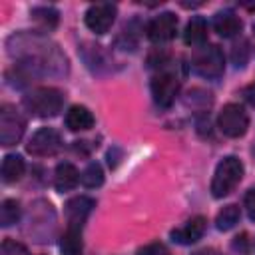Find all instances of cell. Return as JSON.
Returning a JSON list of instances; mask_svg holds the SVG:
<instances>
[{"instance_id": "obj_15", "label": "cell", "mask_w": 255, "mask_h": 255, "mask_svg": "<svg viewBox=\"0 0 255 255\" xmlns=\"http://www.w3.org/2000/svg\"><path fill=\"white\" fill-rule=\"evenodd\" d=\"M183 40L187 46H199L207 40V24L203 18L195 16L187 22L185 26V32H183Z\"/></svg>"}, {"instance_id": "obj_16", "label": "cell", "mask_w": 255, "mask_h": 255, "mask_svg": "<svg viewBox=\"0 0 255 255\" xmlns=\"http://www.w3.org/2000/svg\"><path fill=\"white\" fill-rule=\"evenodd\" d=\"M60 251L62 255H82V229L70 227L64 231L60 239Z\"/></svg>"}, {"instance_id": "obj_18", "label": "cell", "mask_w": 255, "mask_h": 255, "mask_svg": "<svg viewBox=\"0 0 255 255\" xmlns=\"http://www.w3.org/2000/svg\"><path fill=\"white\" fill-rule=\"evenodd\" d=\"M239 217H241V211H239V207L237 205H225L219 213H217V219H215V223H217V229L219 231H229L237 221H239Z\"/></svg>"}, {"instance_id": "obj_12", "label": "cell", "mask_w": 255, "mask_h": 255, "mask_svg": "<svg viewBox=\"0 0 255 255\" xmlns=\"http://www.w3.org/2000/svg\"><path fill=\"white\" fill-rule=\"evenodd\" d=\"M80 179H82V175L78 173L76 165H72L68 161L58 163L56 173H54V185H56L58 191H70V189H74Z\"/></svg>"}, {"instance_id": "obj_19", "label": "cell", "mask_w": 255, "mask_h": 255, "mask_svg": "<svg viewBox=\"0 0 255 255\" xmlns=\"http://www.w3.org/2000/svg\"><path fill=\"white\" fill-rule=\"evenodd\" d=\"M20 219V203L16 199H4L0 207V225L10 227Z\"/></svg>"}, {"instance_id": "obj_1", "label": "cell", "mask_w": 255, "mask_h": 255, "mask_svg": "<svg viewBox=\"0 0 255 255\" xmlns=\"http://www.w3.org/2000/svg\"><path fill=\"white\" fill-rule=\"evenodd\" d=\"M22 104L36 118H54L62 110L64 96L56 88H36L22 98Z\"/></svg>"}, {"instance_id": "obj_6", "label": "cell", "mask_w": 255, "mask_h": 255, "mask_svg": "<svg viewBox=\"0 0 255 255\" xmlns=\"http://www.w3.org/2000/svg\"><path fill=\"white\" fill-rule=\"evenodd\" d=\"M62 147V139L60 133L54 128H40L38 131L32 133V137L28 139V153L36 155V157H48L58 153Z\"/></svg>"}, {"instance_id": "obj_9", "label": "cell", "mask_w": 255, "mask_h": 255, "mask_svg": "<svg viewBox=\"0 0 255 255\" xmlns=\"http://www.w3.org/2000/svg\"><path fill=\"white\" fill-rule=\"evenodd\" d=\"M145 32L151 42H167L177 32V16L173 12H163L147 24Z\"/></svg>"}, {"instance_id": "obj_22", "label": "cell", "mask_w": 255, "mask_h": 255, "mask_svg": "<svg viewBox=\"0 0 255 255\" xmlns=\"http://www.w3.org/2000/svg\"><path fill=\"white\" fill-rule=\"evenodd\" d=\"M0 255H28V249L14 239H4L0 247Z\"/></svg>"}, {"instance_id": "obj_14", "label": "cell", "mask_w": 255, "mask_h": 255, "mask_svg": "<svg viewBox=\"0 0 255 255\" xmlns=\"http://www.w3.org/2000/svg\"><path fill=\"white\" fill-rule=\"evenodd\" d=\"M66 126L72 131H84L94 126V116L86 106H72L66 112Z\"/></svg>"}, {"instance_id": "obj_20", "label": "cell", "mask_w": 255, "mask_h": 255, "mask_svg": "<svg viewBox=\"0 0 255 255\" xmlns=\"http://www.w3.org/2000/svg\"><path fill=\"white\" fill-rule=\"evenodd\" d=\"M82 183L86 185V187H90V189H94V187H100L102 183H104V169H102V165L100 163H90L86 169H84V173H82Z\"/></svg>"}, {"instance_id": "obj_21", "label": "cell", "mask_w": 255, "mask_h": 255, "mask_svg": "<svg viewBox=\"0 0 255 255\" xmlns=\"http://www.w3.org/2000/svg\"><path fill=\"white\" fill-rule=\"evenodd\" d=\"M32 18L38 22V24H42L44 28H54L56 24H58V12L54 10V8H34L32 10Z\"/></svg>"}, {"instance_id": "obj_11", "label": "cell", "mask_w": 255, "mask_h": 255, "mask_svg": "<svg viewBox=\"0 0 255 255\" xmlns=\"http://www.w3.org/2000/svg\"><path fill=\"white\" fill-rule=\"evenodd\" d=\"M205 231V217L197 215L193 219H189L181 229H173L171 231V239L175 243H181V245H189V243H195Z\"/></svg>"}, {"instance_id": "obj_4", "label": "cell", "mask_w": 255, "mask_h": 255, "mask_svg": "<svg viewBox=\"0 0 255 255\" xmlns=\"http://www.w3.org/2000/svg\"><path fill=\"white\" fill-rule=\"evenodd\" d=\"M217 126H219V129L227 137H241L247 131V128H249V116L243 110V106H239V104H227L219 112Z\"/></svg>"}, {"instance_id": "obj_7", "label": "cell", "mask_w": 255, "mask_h": 255, "mask_svg": "<svg viewBox=\"0 0 255 255\" xmlns=\"http://www.w3.org/2000/svg\"><path fill=\"white\" fill-rule=\"evenodd\" d=\"M116 14H118V8L110 2H100V4H92L88 10H86V26L96 32V34H106L114 20H116Z\"/></svg>"}, {"instance_id": "obj_10", "label": "cell", "mask_w": 255, "mask_h": 255, "mask_svg": "<svg viewBox=\"0 0 255 255\" xmlns=\"http://www.w3.org/2000/svg\"><path fill=\"white\" fill-rule=\"evenodd\" d=\"M94 207V199L86 197V195H80V197H74L66 203V217H68V225L70 227H80L84 225V221L88 219L90 211Z\"/></svg>"}, {"instance_id": "obj_13", "label": "cell", "mask_w": 255, "mask_h": 255, "mask_svg": "<svg viewBox=\"0 0 255 255\" xmlns=\"http://www.w3.org/2000/svg\"><path fill=\"white\" fill-rule=\"evenodd\" d=\"M241 26H243V24H241L239 16L233 14V12H229V10L217 12L215 18H213V30H215L219 36H223V38H231V36L239 34V32H241Z\"/></svg>"}, {"instance_id": "obj_2", "label": "cell", "mask_w": 255, "mask_h": 255, "mask_svg": "<svg viewBox=\"0 0 255 255\" xmlns=\"http://www.w3.org/2000/svg\"><path fill=\"white\" fill-rule=\"evenodd\" d=\"M243 163L239 157L235 155H227L223 157L217 167H215V173H213V179H211V193L213 197H225L243 177Z\"/></svg>"}, {"instance_id": "obj_25", "label": "cell", "mask_w": 255, "mask_h": 255, "mask_svg": "<svg viewBox=\"0 0 255 255\" xmlns=\"http://www.w3.org/2000/svg\"><path fill=\"white\" fill-rule=\"evenodd\" d=\"M195 255H219L217 251H213V249H203V251H197Z\"/></svg>"}, {"instance_id": "obj_24", "label": "cell", "mask_w": 255, "mask_h": 255, "mask_svg": "<svg viewBox=\"0 0 255 255\" xmlns=\"http://www.w3.org/2000/svg\"><path fill=\"white\" fill-rule=\"evenodd\" d=\"M159 251H161V245L151 243V245H145V247L137 249V255H159Z\"/></svg>"}, {"instance_id": "obj_5", "label": "cell", "mask_w": 255, "mask_h": 255, "mask_svg": "<svg viewBox=\"0 0 255 255\" xmlns=\"http://www.w3.org/2000/svg\"><path fill=\"white\" fill-rule=\"evenodd\" d=\"M26 129V122L24 118L16 112L14 106L4 104L0 108V143L2 145H14L22 139Z\"/></svg>"}, {"instance_id": "obj_3", "label": "cell", "mask_w": 255, "mask_h": 255, "mask_svg": "<svg viewBox=\"0 0 255 255\" xmlns=\"http://www.w3.org/2000/svg\"><path fill=\"white\" fill-rule=\"evenodd\" d=\"M191 66H193L195 74H199L201 78H207V80L219 78L225 70V58H223L221 48L215 44L199 48L191 60Z\"/></svg>"}, {"instance_id": "obj_23", "label": "cell", "mask_w": 255, "mask_h": 255, "mask_svg": "<svg viewBox=\"0 0 255 255\" xmlns=\"http://www.w3.org/2000/svg\"><path fill=\"white\" fill-rule=\"evenodd\" d=\"M245 209H247V215L255 221V189H251L245 195Z\"/></svg>"}, {"instance_id": "obj_17", "label": "cell", "mask_w": 255, "mask_h": 255, "mask_svg": "<svg viewBox=\"0 0 255 255\" xmlns=\"http://www.w3.org/2000/svg\"><path fill=\"white\" fill-rule=\"evenodd\" d=\"M24 159L20 155H6L2 159V181L14 183L24 175Z\"/></svg>"}, {"instance_id": "obj_8", "label": "cell", "mask_w": 255, "mask_h": 255, "mask_svg": "<svg viewBox=\"0 0 255 255\" xmlns=\"http://www.w3.org/2000/svg\"><path fill=\"white\" fill-rule=\"evenodd\" d=\"M179 92V82L171 74H159L151 80V96L157 106L169 108L175 102V96Z\"/></svg>"}]
</instances>
